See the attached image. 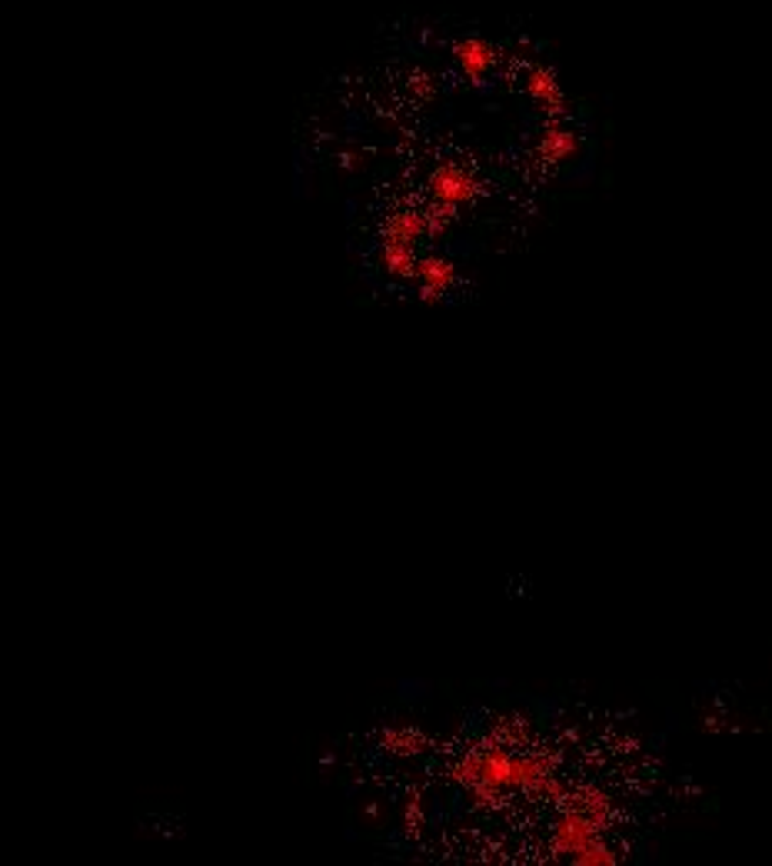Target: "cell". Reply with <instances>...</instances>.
Instances as JSON below:
<instances>
[{
    "instance_id": "12",
    "label": "cell",
    "mask_w": 772,
    "mask_h": 866,
    "mask_svg": "<svg viewBox=\"0 0 772 866\" xmlns=\"http://www.w3.org/2000/svg\"><path fill=\"white\" fill-rule=\"evenodd\" d=\"M386 743H390L393 753H416V746H420V736L410 730H393L386 733Z\"/></svg>"
},
{
    "instance_id": "10",
    "label": "cell",
    "mask_w": 772,
    "mask_h": 866,
    "mask_svg": "<svg viewBox=\"0 0 772 866\" xmlns=\"http://www.w3.org/2000/svg\"><path fill=\"white\" fill-rule=\"evenodd\" d=\"M526 91H529L533 101L546 103L549 111H557L559 103H563V91H559L557 77L546 71V67H533V71H529V77H526Z\"/></svg>"
},
{
    "instance_id": "2",
    "label": "cell",
    "mask_w": 772,
    "mask_h": 866,
    "mask_svg": "<svg viewBox=\"0 0 772 866\" xmlns=\"http://www.w3.org/2000/svg\"><path fill=\"white\" fill-rule=\"evenodd\" d=\"M430 197H433V204H440L456 214L460 207H466L476 197V180L466 174L463 167L443 164V167H436L430 177Z\"/></svg>"
},
{
    "instance_id": "4",
    "label": "cell",
    "mask_w": 772,
    "mask_h": 866,
    "mask_svg": "<svg viewBox=\"0 0 772 866\" xmlns=\"http://www.w3.org/2000/svg\"><path fill=\"white\" fill-rule=\"evenodd\" d=\"M413 277L420 280L423 300H436L453 287L456 267L443 257H423V260H416V274H413Z\"/></svg>"
},
{
    "instance_id": "8",
    "label": "cell",
    "mask_w": 772,
    "mask_h": 866,
    "mask_svg": "<svg viewBox=\"0 0 772 866\" xmlns=\"http://www.w3.org/2000/svg\"><path fill=\"white\" fill-rule=\"evenodd\" d=\"M383 267L390 270L393 277H413L416 274V250L413 244H403V240H383Z\"/></svg>"
},
{
    "instance_id": "3",
    "label": "cell",
    "mask_w": 772,
    "mask_h": 866,
    "mask_svg": "<svg viewBox=\"0 0 772 866\" xmlns=\"http://www.w3.org/2000/svg\"><path fill=\"white\" fill-rule=\"evenodd\" d=\"M603 830H606V826L596 823V820H589V816L583 813H573V810H563V816H559L557 826H553V850H557L559 856L563 853L573 856L577 850L593 843V840H603Z\"/></svg>"
},
{
    "instance_id": "6",
    "label": "cell",
    "mask_w": 772,
    "mask_h": 866,
    "mask_svg": "<svg viewBox=\"0 0 772 866\" xmlns=\"http://www.w3.org/2000/svg\"><path fill=\"white\" fill-rule=\"evenodd\" d=\"M563 810L583 813V816H589V820H596V823H603V826H606V820H609L606 794H599V790H593V786H583V790H577V794H563Z\"/></svg>"
},
{
    "instance_id": "5",
    "label": "cell",
    "mask_w": 772,
    "mask_h": 866,
    "mask_svg": "<svg viewBox=\"0 0 772 866\" xmlns=\"http://www.w3.org/2000/svg\"><path fill=\"white\" fill-rule=\"evenodd\" d=\"M496 53L493 47L486 41H476V37H470V41H460L456 43V63H460V71L470 77V81H480V77H486L490 73V67H493Z\"/></svg>"
},
{
    "instance_id": "7",
    "label": "cell",
    "mask_w": 772,
    "mask_h": 866,
    "mask_svg": "<svg viewBox=\"0 0 772 866\" xmlns=\"http://www.w3.org/2000/svg\"><path fill=\"white\" fill-rule=\"evenodd\" d=\"M539 157L543 160H569V157H577V150H579V140H577V134H569L567 127H546L543 130V137H539Z\"/></svg>"
},
{
    "instance_id": "9",
    "label": "cell",
    "mask_w": 772,
    "mask_h": 866,
    "mask_svg": "<svg viewBox=\"0 0 772 866\" xmlns=\"http://www.w3.org/2000/svg\"><path fill=\"white\" fill-rule=\"evenodd\" d=\"M426 234V214L416 210H400L386 220V240H403V244H416Z\"/></svg>"
},
{
    "instance_id": "1",
    "label": "cell",
    "mask_w": 772,
    "mask_h": 866,
    "mask_svg": "<svg viewBox=\"0 0 772 866\" xmlns=\"http://www.w3.org/2000/svg\"><path fill=\"white\" fill-rule=\"evenodd\" d=\"M453 780L463 784L480 803H496L510 790L546 796V800H563V784L549 774V766L539 756L529 753H513L506 746H486L470 756H463L453 766Z\"/></svg>"
},
{
    "instance_id": "11",
    "label": "cell",
    "mask_w": 772,
    "mask_h": 866,
    "mask_svg": "<svg viewBox=\"0 0 772 866\" xmlns=\"http://www.w3.org/2000/svg\"><path fill=\"white\" fill-rule=\"evenodd\" d=\"M573 863H579V866H613L616 863V853L609 850L603 840H593V843H586L583 850H577V853L569 856Z\"/></svg>"
}]
</instances>
